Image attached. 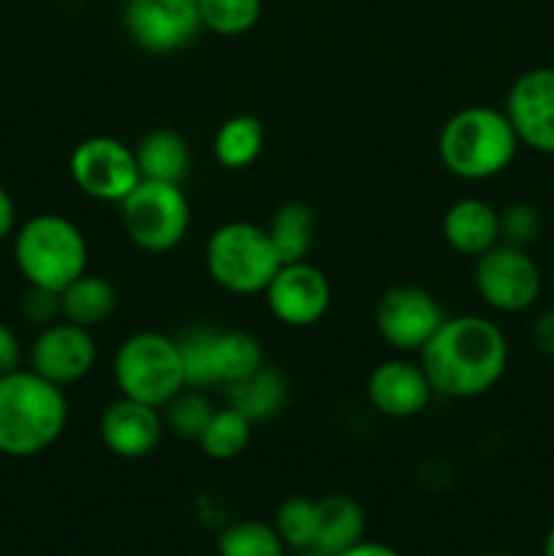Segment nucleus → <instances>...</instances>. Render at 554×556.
I'll use <instances>...</instances> for the list:
<instances>
[{
  "label": "nucleus",
  "instance_id": "f257e3e1",
  "mask_svg": "<svg viewBox=\"0 0 554 556\" xmlns=\"http://www.w3.org/2000/svg\"><path fill=\"white\" fill-rule=\"evenodd\" d=\"M435 394L473 400L500 383L508 369V340L494 320L454 315L418 351Z\"/></svg>",
  "mask_w": 554,
  "mask_h": 556
},
{
  "label": "nucleus",
  "instance_id": "f03ea898",
  "mask_svg": "<svg viewBox=\"0 0 554 556\" xmlns=\"http://www.w3.org/2000/svg\"><path fill=\"white\" fill-rule=\"evenodd\" d=\"M68 424V400L60 386L33 369L0 375V454L30 459L52 448Z\"/></svg>",
  "mask_w": 554,
  "mask_h": 556
},
{
  "label": "nucleus",
  "instance_id": "7ed1b4c3",
  "mask_svg": "<svg viewBox=\"0 0 554 556\" xmlns=\"http://www.w3.org/2000/svg\"><path fill=\"white\" fill-rule=\"evenodd\" d=\"M519 147L508 114L494 106L459 109L438 134L440 163L467 182L500 177L514 163Z\"/></svg>",
  "mask_w": 554,
  "mask_h": 556
},
{
  "label": "nucleus",
  "instance_id": "20e7f679",
  "mask_svg": "<svg viewBox=\"0 0 554 556\" xmlns=\"http://www.w3.org/2000/svg\"><path fill=\"white\" fill-rule=\"evenodd\" d=\"M87 239L74 220L41 212L22 223L14 237V261L27 286L60 293L87 271Z\"/></svg>",
  "mask_w": 554,
  "mask_h": 556
},
{
  "label": "nucleus",
  "instance_id": "39448f33",
  "mask_svg": "<svg viewBox=\"0 0 554 556\" xmlns=\"http://www.w3.org/2000/svg\"><path fill=\"white\" fill-rule=\"evenodd\" d=\"M119 396L166 407L182 389H188L179 342L161 331H136L119 342L112 362Z\"/></svg>",
  "mask_w": 554,
  "mask_h": 556
},
{
  "label": "nucleus",
  "instance_id": "423d86ee",
  "mask_svg": "<svg viewBox=\"0 0 554 556\" xmlns=\"http://www.w3.org/2000/svg\"><path fill=\"white\" fill-rule=\"evenodd\" d=\"M204 264L223 291L253 296V293L266 291L282 261L266 228L237 220L226 223L212 233L204 250Z\"/></svg>",
  "mask_w": 554,
  "mask_h": 556
},
{
  "label": "nucleus",
  "instance_id": "0eeeda50",
  "mask_svg": "<svg viewBox=\"0 0 554 556\" xmlns=\"http://www.w3.org/2000/svg\"><path fill=\"white\" fill-rule=\"evenodd\" d=\"M177 342L188 389H228L266 364L259 337L244 329H190Z\"/></svg>",
  "mask_w": 554,
  "mask_h": 556
},
{
  "label": "nucleus",
  "instance_id": "6e6552de",
  "mask_svg": "<svg viewBox=\"0 0 554 556\" xmlns=\"http://www.w3.org/2000/svg\"><path fill=\"white\" fill-rule=\"evenodd\" d=\"M125 233L144 253H172L185 242L190 231V201L182 185L152 182L141 179L123 201H119Z\"/></svg>",
  "mask_w": 554,
  "mask_h": 556
},
{
  "label": "nucleus",
  "instance_id": "1a4fd4ad",
  "mask_svg": "<svg viewBox=\"0 0 554 556\" xmlns=\"http://www.w3.org/2000/svg\"><path fill=\"white\" fill-rule=\"evenodd\" d=\"M473 286L487 307L516 315L536 307L543 291V271L530 250L498 242L476 258Z\"/></svg>",
  "mask_w": 554,
  "mask_h": 556
},
{
  "label": "nucleus",
  "instance_id": "9d476101",
  "mask_svg": "<svg viewBox=\"0 0 554 556\" xmlns=\"http://www.w3.org/2000/svg\"><path fill=\"white\" fill-rule=\"evenodd\" d=\"M68 172L81 193L106 204H119L141 182L134 147H125L112 136L79 141L68 157Z\"/></svg>",
  "mask_w": 554,
  "mask_h": 556
},
{
  "label": "nucleus",
  "instance_id": "9b49d317",
  "mask_svg": "<svg viewBox=\"0 0 554 556\" xmlns=\"http://www.w3.org/2000/svg\"><path fill=\"white\" fill-rule=\"evenodd\" d=\"M449 318L443 304L421 286H394L375 304L380 340L402 353H418Z\"/></svg>",
  "mask_w": 554,
  "mask_h": 556
},
{
  "label": "nucleus",
  "instance_id": "f8f14e48",
  "mask_svg": "<svg viewBox=\"0 0 554 556\" xmlns=\"http://www.w3.org/2000/svg\"><path fill=\"white\" fill-rule=\"evenodd\" d=\"M266 307L291 329L320 324L331 307V282L310 261L282 264L264 291Z\"/></svg>",
  "mask_w": 554,
  "mask_h": 556
},
{
  "label": "nucleus",
  "instance_id": "ddd939ff",
  "mask_svg": "<svg viewBox=\"0 0 554 556\" xmlns=\"http://www.w3.org/2000/svg\"><path fill=\"white\" fill-rule=\"evenodd\" d=\"M125 27L152 54L179 52L204 30L196 0H128Z\"/></svg>",
  "mask_w": 554,
  "mask_h": 556
},
{
  "label": "nucleus",
  "instance_id": "4468645a",
  "mask_svg": "<svg viewBox=\"0 0 554 556\" xmlns=\"http://www.w3.org/2000/svg\"><path fill=\"white\" fill-rule=\"evenodd\" d=\"M505 114L521 147L554 155V68L538 65L514 79L505 96Z\"/></svg>",
  "mask_w": 554,
  "mask_h": 556
},
{
  "label": "nucleus",
  "instance_id": "2eb2a0df",
  "mask_svg": "<svg viewBox=\"0 0 554 556\" xmlns=\"http://www.w3.org/2000/svg\"><path fill=\"white\" fill-rule=\"evenodd\" d=\"M98 362V348L90 329L71 320H54L43 326L30 345V369L49 383L74 386L92 372Z\"/></svg>",
  "mask_w": 554,
  "mask_h": 556
},
{
  "label": "nucleus",
  "instance_id": "dca6fc26",
  "mask_svg": "<svg viewBox=\"0 0 554 556\" xmlns=\"http://www.w3.org/2000/svg\"><path fill=\"white\" fill-rule=\"evenodd\" d=\"M367 396L369 405L380 416L402 421V418L421 416L432 402L435 391L421 364L407 362V358H389L369 372Z\"/></svg>",
  "mask_w": 554,
  "mask_h": 556
},
{
  "label": "nucleus",
  "instance_id": "f3484780",
  "mask_svg": "<svg viewBox=\"0 0 554 556\" xmlns=\"http://www.w3.org/2000/svg\"><path fill=\"white\" fill-rule=\"evenodd\" d=\"M163 429L166 421L161 407L119 396L103 410L98 432L103 445L119 459H144L161 445Z\"/></svg>",
  "mask_w": 554,
  "mask_h": 556
},
{
  "label": "nucleus",
  "instance_id": "a211bd4d",
  "mask_svg": "<svg viewBox=\"0 0 554 556\" xmlns=\"http://www.w3.org/2000/svg\"><path fill=\"white\" fill-rule=\"evenodd\" d=\"M440 231L451 250L478 258L500 242V210L483 199H462L445 210Z\"/></svg>",
  "mask_w": 554,
  "mask_h": 556
},
{
  "label": "nucleus",
  "instance_id": "6ab92c4d",
  "mask_svg": "<svg viewBox=\"0 0 554 556\" xmlns=\"http://www.w3.org/2000/svg\"><path fill=\"white\" fill-rule=\"evenodd\" d=\"M318 503V532L313 552L320 556H337L364 541L367 516L358 500L348 494H326Z\"/></svg>",
  "mask_w": 554,
  "mask_h": 556
},
{
  "label": "nucleus",
  "instance_id": "aec40b11",
  "mask_svg": "<svg viewBox=\"0 0 554 556\" xmlns=\"http://www.w3.org/2000/svg\"><path fill=\"white\" fill-rule=\"evenodd\" d=\"M141 179L182 185L190 174V147L182 134L172 128H155L134 147Z\"/></svg>",
  "mask_w": 554,
  "mask_h": 556
},
{
  "label": "nucleus",
  "instance_id": "412c9836",
  "mask_svg": "<svg viewBox=\"0 0 554 556\" xmlns=\"http://www.w3.org/2000/svg\"><path fill=\"white\" fill-rule=\"evenodd\" d=\"M119 293L114 282L103 275H81L71 286L60 291V313L63 320H71L85 329L106 324L117 313Z\"/></svg>",
  "mask_w": 554,
  "mask_h": 556
},
{
  "label": "nucleus",
  "instance_id": "4be33fe9",
  "mask_svg": "<svg viewBox=\"0 0 554 556\" xmlns=\"http://www.w3.org/2000/svg\"><path fill=\"white\" fill-rule=\"evenodd\" d=\"M228 405L242 413L253 424L269 421L286 407L288 402V383L280 369L259 367L253 375H248L239 383L226 389Z\"/></svg>",
  "mask_w": 554,
  "mask_h": 556
},
{
  "label": "nucleus",
  "instance_id": "5701e85b",
  "mask_svg": "<svg viewBox=\"0 0 554 556\" xmlns=\"http://www.w3.org/2000/svg\"><path fill=\"white\" fill-rule=\"evenodd\" d=\"M266 233H269L282 264L307 261L315 244V233H318V217H315L313 206L304 201H286L272 212Z\"/></svg>",
  "mask_w": 554,
  "mask_h": 556
},
{
  "label": "nucleus",
  "instance_id": "b1692460",
  "mask_svg": "<svg viewBox=\"0 0 554 556\" xmlns=\"http://www.w3.org/2000/svg\"><path fill=\"white\" fill-rule=\"evenodd\" d=\"M212 150L223 168H231V172L248 168L250 163L259 161L264 150V125L253 114H234L215 130Z\"/></svg>",
  "mask_w": 554,
  "mask_h": 556
},
{
  "label": "nucleus",
  "instance_id": "393cba45",
  "mask_svg": "<svg viewBox=\"0 0 554 556\" xmlns=\"http://www.w3.org/2000/svg\"><path fill=\"white\" fill-rule=\"evenodd\" d=\"M250 440H253V421L244 418L239 410H234L231 405H226L212 413L210 424H206V429L196 443L210 459L228 462L237 459L248 448Z\"/></svg>",
  "mask_w": 554,
  "mask_h": 556
},
{
  "label": "nucleus",
  "instance_id": "a878e982",
  "mask_svg": "<svg viewBox=\"0 0 554 556\" xmlns=\"http://www.w3.org/2000/svg\"><path fill=\"white\" fill-rule=\"evenodd\" d=\"M272 527L291 552H313L318 532V503L307 497H288L277 505Z\"/></svg>",
  "mask_w": 554,
  "mask_h": 556
},
{
  "label": "nucleus",
  "instance_id": "bb28decb",
  "mask_svg": "<svg viewBox=\"0 0 554 556\" xmlns=\"http://www.w3.org/2000/svg\"><path fill=\"white\" fill-rule=\"evenodd\" d=\"M201 27L215 36H244L261 20V0H196Z\"/></svg>",
  "mask_w": 554,
  "mask_h": 556
},
{
  "label": "nucleus",
  "instance_id": "cd10ccee",
  "mask_svg": "<svg viewBox=\"0 0 554 556\" xmlns=\"http://www.w3.org/2000/svg\"><path fill=\"white\" fill-rule=\"evenodd\" d=\"M221 556H286V543L266 521H237L217 541Z\"/></svg>",
  "mask_w": 554,
  "mask_h": 556
},
{
  "label": "nucleus",
  "instance_id": "c85d7f7f",
  "mask_svg": "<svg viewBox=\"0 0 554 556\" xmlns=\"http://www.w3.org/2000/svg\"><path fill=\"white\" fill-rule=\"evenodd\" d=\"M215 410L217 407L212 405L206 391L182 389L166 407H163V421H166V427L172 429L177 438L199 440Z\"/></svg>",
  "mask_w": 554,
  "mask_h": 556
},
{
  "label": "nucleus",
  "instance_id": "c756f323",
  "mask_svg": "<svg viewBox=\"0 0 554 556\" xmlns=\"http://www.w3.org/2000/svg\"><path fill=\"white\" fill-rule=\"evenodd\" d=\"M543 217L541 210L530 201H516L500 210V242L514 244V248L530 250L541 239Z\"/></svg>",
  "mask_w": 554,
  "mask_h": 556
},
{
  "label": "nucleus",
  "instance_id": "7c9ffc66",
  "mask_svg": "<svg viewBox=\"0 0 554 556\" xmlns=\"http://www.w3.org/2000/svg\"><path fill=\"white\" fill-rule=\"evenodd\" d=\"M22 313H25L27 320L43 326L54 324V320L63 318L60 313V293L47 291V288H27L25 299H22Z\"/></svg>",
  "mask_w": 554,
  "mask_h": 556
},
{
  "label": "nucleus",
  "instance_id": "2f4dec72",
  "mask_svg": "<svg viewBox=\"0 0 554 556\" xmlns=\"http://www.w3.org/2000/svg\"><path fill=\"white\" fill-rule=\"evenodd\" d=\"M22 364V345L20 337L14 334L11 326H5L0 320V375H9L14 369H20Z\"/></svg>",
  "mask_w": 554,
  "mask_h": 556
},
{
  "label": "nucleus",
  "instance_id": "473e14b6",
  "mask_svg": "<svg viewBox=\"0 0 554 556\" xmlns=\"http://www.w3.org/2000/svg\"><path fill=\"white\" fill-rule=\"evenodd\" d=\"M532 342H536L541 353L554 356V307L536 318V324H532Z\"/></svg>",
  "mask_w": 554,
  "mask_h": 556
},
{
  "label": "nucleus",
  "instance_id": "72a5a7b5",
  "mask_svg": "<svg viewBox=\"0 0 554 556\" xmlns=\"http://www.w3.org/2000/svg\"><path fill=\"white\" fill-rule=\"evenodd\" d=\"M16 228V204L11 199L9 188L0 182V242L9 239Z\"/></svg>",
  "mask_w": 554,
  "mask_h": 556
},
{
  "label": "nucleus",
  "instance_id": "f704fd0d",
  "mask_svg": "<svg viewBox=\"0 0 554 556\" xmlns=\"http://www.w3.org/2000/svg\"><path fill=\"white\" fill-rule=\"evenodd\" d=\"M337 556H402L400 552H394L391 546H383V543H375V541H362L356 543L353 548H348V552L337 554Z\"/></svg>",
  "mask_w": 554,
  "mask_h": 556
},
{
  "label": "nucleus",
  "instance_id": "c9c22d12",
  "mask_svg": "<svg viewBox=\"0 0 554 556\" xmlns=\"http://www.w3.org/2000/svg\"><path fill=\"white\" fill-rule=\"evenodd\" d=\"M541 554H543V556H554V527L546 532V538H543Z\"/></svg>",
  "mask_w": 554,
  "mask_h": 556
},
{
  "label": "nucleus",
  "instance_id": "e433bc0d",
  "mask_svg": "<svg viewBox=\"0 0 554 556\" xmlns=\"http://www.w3.org/2000/svg\"><path fill=\"white\" fill-rule=\"evenodd\" d=\"M291 556H320V554H315V552H293Z\"/></svg>",
  "mask_w": 554,
  "mask_h": 556
},
{
  "label": "nucleus",
  "instance_id": "4c0bfd02",
  "mask_svg": "<svg viewBox=\"0 0 554 556\" xmlns=\"http://www.w3.org/2000/svg\"><path fill=\"white\" fill-rule=\"evenodd\" d=\"M487 556H503V554H487Z\"/></svg>",
  "mask_w": 554,
  "mask_h": 556
}]
</instances>
